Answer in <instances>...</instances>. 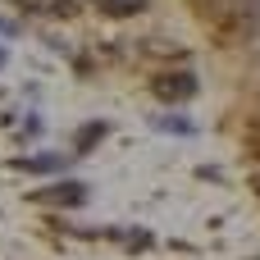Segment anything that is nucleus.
<instances>
[{"instance_id": "obj_1", "label": "nucleus", "mask_w": 260, "mask_h": 260, "mask_svg": "<svg viewBox=\"0 0 260 260\" xmlns=\"http://www.w3.org/2000/svg\"><path fill=\"white\" fill-rule=\"evenodd\" d=\"M197 73H187V69H165V73H155L151 78V91L160 96V101H169V105H183V101H192L197 96Z\"/></svg>"}, {"instance_id": "obj_2", "label": "nucleus", "mask_w": 260, "mask_h": 260, "mask_svg": "<svg viewBox=\"0 0 260 260\" xmlns=\"http://www.w3.org/2000/svg\"><path fill=\"white\" fill-rule=\"evenodd\" d=\"M32 201H37V206H82V201H87V183L59 178V183H50V187H37Z\"/></svg>"}, {"instance_id": "obj_3", "label": "nucleus", "mask_w": 260, "mask_h": 260, "mask_svg": "<svg viewBox=\"0 0 260 260\" xmlns=\"http://www.w3.org/2000/svg\"><path fill=\"white\" fill-rule=\"evenodd\" d=\"M101 5V14H110V18H133V14H142L151 0H96Z\"/></svg>"}, {"instance_id": "obj_4", "label": "nucleus", "mask_w": 260, "mask_h": 260, "mask_svg": "<svg viewBox=\"0 0 260 260\" xmlns=\"http://www.w3.org/2000/svg\"><path fill=\"white\" fill-rule=\"evenodd\" d=\"M151 123H155V128H165V133H183V137L192 133V123H187V119H174V114H155Z\"/></svg>"}, {"instance_id": "obj_5", "label": "nucleus", "mask_w": 260, "mask_h": 260, "mask_svg": "<svg viewBox=\"0 0 260 260\" xmlns=\"http://www.w3.org/2000/svg\"><path fill=\"white\" fill-rule=\"evenodd\" d=\"M64 160L59 155H37V160H18V169H32V174H46V169H59Z\"/></svg>"}, {"instance_id": "obj_6", "label": "nucleus", "mask_w": 260, "mask_h": 260, "mask_svg": "<svg viewBox=\"0 0 260 260\" xmlns=\"http://www.w3.org/2000/svg\"><path fill=\"white\" fill-rule=\"evenodd\" d=\"M32 9H41V14H73L78 0H32Z\"/></svg>"}, {"instance_id": "obj_7", "label": "nucleus", "mask_w": 260, "mask_h": 260, "mask_svg": "<svg viewBox=\"0 0 260 260\" xmlns=\"http://www.w3.org/2000/svg\"><path fill=\"white\" fill-rule=\"evenodd\" d=\"M105 137V123H91V128H82L78 133V151H91V142H101Z\"/></svg>"}, {"instance_id": "obj_8", "label": "nucleus", "mask_w": 260, "mask_h": 260, "mask_svg": "<svg viewBox=\"0 0 260 260\" xmlns=\"http://www.w3.org/2000/svg\"><path fill=\"white\" fill-rule=\"evenodd\" d=\"M251 137H256V142H260V128H256V133H251Z\"/></svg>"}, {"instance_id": "obj_9", "label": "nucleus", "mask_w": 260, "mask_h": 260, "mask_svg": "<svg viewBox=\"0 0 260 260\" xmlns=\"http://www.w3.org/2000/svg\"><path fill=\"white\" fill-rule=\"evenodd\" d=\"M256 192H260V178H256Z\"/></svg>"}]
</instances>
